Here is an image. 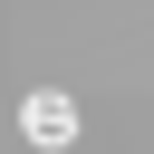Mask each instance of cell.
<instances>
[{"mask_svg": "<svg viewBox=\"0 0 154 154\" xmlns=\"http://www.w3.org/2000/svg\"><path fill=\"white\" fill-rule=\"evenodd\" d=\"M19 135H29V144H48V154H58V144H77V106H67L58 87H29V96H19Z\"/></svg>", "mask_w": 154, "mask_h": 154, "instance_id": "6da1fadb", "label": "cell"}]
</instances>
